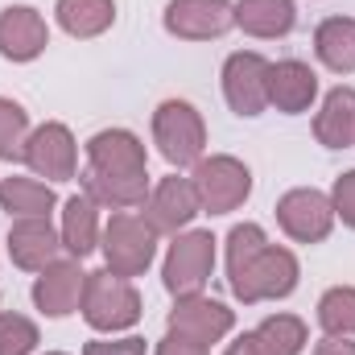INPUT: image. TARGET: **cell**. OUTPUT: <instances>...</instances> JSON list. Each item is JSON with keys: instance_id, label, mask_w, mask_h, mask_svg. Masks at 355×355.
<instances>
[{"instance_id": "1", "label": "cell", "mask_w": 355, "mask_h": 355, "mask_svg": "<svg viewBox=\"0 0 355 355\" xmlns=\"http://www.w3.org/2000/svg\"><path fill=\"white\" fill-rule=\"evenodd\" d=\"M79 310H83L91 331L116 335V331H128V327L141 322V293L128 277H120L112 268H99V272H87Z\"/></svg>"}, {"instance_id": "2", "label": "cell", "mask_w": 355, "mask_h": 355, "mask_svg": "<svg viewBox=\"0 0 355 355\" xmlns=\"http://www.w3.org/2000/svg\"><path fill=\"white\" fill-rule=\"evenodd\" d=\"M99 252H103V265L120 277H141L145 268L153 265V252H157V232L149 227L145 215H132V211H116L103 232H99Z\"/></svg>"}, {"instance_id": "3", "label": "cell", "mask_w": 355, "mask_h": 355, "mask_svg": "<svg viewBox=\"0 0 355 355\" xmlns=\"http://www.w3.org/2000/svg\"><path fill=\"white\" fill-rule=\"evenodd\" d=\"M153 145L178 170L182 166H198L202 149H207V124H202L198 107L186 103V99H166L153 112Z\"/></svg>"}, {"instance_id": "4", "label": "cell", "mask_w": 355, "mask_h": 355, "mask_svg": "<svg viewBox=\"0 0 355 355\" xmlns=\"http://www.w3.org/2000/svg\"><path fill=\"white\" fill-rule=\"evenodd\" d=\"M297 277H302L297 257H293L289 248L265 244V248L248 261V268H244L240 277H232L227 285H232V293H236L244 306H257V302H277V297H289V293L297 289Z\"/></svg>"}, {"instance_id": "5", "label": "cell", "mask_w": 355, "mask_h": 355, "mask_svg": "<svg viewBox=\"0 0 355 355\" xmlns=\"http://www.w3.org/2000/svg\"><path fill=\"white\" fill-rule=\"evenodd\" d=\"M194 194H198V207L207 215H232L236 207H244V198L252 194V170L240 162V157H227V153H215V157H202L194 166Z\"/></svg>"}, {"instance_id": "6", "label": "cell", "mask_w": 355, "mask_h": 355, "mask_svg": "<svg viewBox=\"0 0 355 355\" xmlns=\"http://www.w3.org/2000/svg\"><path fill=\"white\" fill-rule=\"evenodd\" d=\"M215 272V236L211 232H178V240L166 252L162 281L174 297H194L207 289Z\"/></svg>"}, {"instance_id": "7", "label": "cell", "mask_w": 355, "mask_h": 355, "mask_svg": "<svg viewBox=\"0 0 355 355\" xmlns=\"http://www.w3.org/2000/svg\"><path fill=\"white\" fill-rule=\"evenodd\" d=\"M277 223L289 240L297 244H322L335 227V207H331V194L314 190V186H297V190H285L277 198Z\"/></svg>"}, {"instance_id": "8", "label": "cell", "mask_w": 355, "mask_h": 355, "mask_svg": "<svg viewBox=\"0 0 355 355\" xmlns=\"http://www.w3.org/2000/svg\"><path fill=\"white\" fill-rule=\"evenodd\" d=\"M223 99L236 116H261L268 107V58L257 50H236L223 62Z\"/></svg>"}, {"instance_id": "9", "label": "cell", "mask_w": 355, "mask_h": 355, "mask_svg": "<svg viewBox=\"0 0 355 355\" xmlns=\"http://www.w3.org/2000/svg\"><path fill=\"white\" fill-rule=\"evenodd\" d=\"M25 166L46 182H71L75 166H79V145H75L71 128L58 120L37 124L25 141Z\"/></svg>"}, {"instance_id": "10", "label": "cell", "mask_w": 355, "mask_h": 355, "mask_svg": "<svg viewBox=\"0 0 355 355\" xmlns=\"http://www.w3.org/2000/svg\"><path fill=\"white\" fill-rule=\"evenodd\" d=\"M166 33L182 42H211L236 25L232 0H170L166 4Z\"/></svg>"}, {"instance_id": "11", "label": "cell", "mask_w": 355, "mask_h": 355, "mask_svg": "<svg viewBox=\"0 0 355 355\" xmlns=\"http://www.w3.org/2000/svg\"><path fill=\"white\" fill-rule=\"evenodd\" d=\"M87 170L95 174H116V178H145L149 157L137 132L128 128H103L87 141Z\"/></svg>"}, {"instance_id": "12", "label": "cell", "mask_w": 355, "mask_h": 355, "mask_svg": "<svg viewBox=\"0 0 355 355\" xmlns=\"http://www.w3.org/2000/svg\"><path fill=\"white\" fill-rule=\"evenodd\" d=\"M198 211H202V207H198L194 182H190V178H178V174L162 178V182L153 186L149 202H145V219H149V227H153L157 236H178V232H186Z\"/></svg>"}, {"instance_id": "13", "label": "cell", "mask_w": 355, "mask_h": 355, "mask_svg": "<svg viewBox=\"0 0 355 355\" xmlns=\"http://www.w3.org/2000/svg\"><path fill=\"white\" fill-rule=\"evenodd\" d=\"M232 327H236V314H232L223 302L202 297V293H194V297H174V310H170V331H174V335H186V339L211 347V343H219Z\"/></svg>"}, {"instance_id": "14", "label": "cell", "mask_w": 355, "mask_h": 355, "mask_svg": "<svg viewBox=\"0 0 355 355\" xmlns=\"http://www.w3.org/2000/svg\"><path fill=\"white\" fill-rule=\"evenodd\" d=\"M50 46L46 17L29 4H8L0 12V58L8 62H33Z\"/></svg>"}, {"instance_id": "15", "label": "cell", "mask_w": 355, "mask_h": 355, "mask_svg": "<svg viewBox=\"0 0 355 355\" xmlns=\"http://www.w3.org/2000/svg\"><path fill=\"white\" fill-rule=\"evenodd\" d=\"M83 285H87V272H83V265L75 257L71 261H54L50 268H42V277L33 281V306L46 318H67V314L79 310Z\"/></svg>"}, {"instance_id": "16", "label": "cell", "mask_w": 355, "mask_h": 355, "mask_svg": "<svg viewBox=\"0 0 355 355\" xmlns=\"http://www.w3.org/2000/svg\"><path fill=\"white\" fill-rule=\"evenodd\" d=\"M62 236L50 227V219H12L8 227V257L25 272H42L58 261Z\"/></svg>"}, {"instance_id": "17", "label": "cell", "mask_w": 355, "mask_h": 355, "mask_svg": "<svg viewBox=\"0 0 355 355\" xmlns=\"http://www.w3.org/2000/svg\"><path fill=\"white\" fill-rule=\"evenodd\" d=\"M318 99V75L297 62V58H285V62H268V103L285 116H302L310 112V103Z\"/></svg>"}, {"instance_id": "18", "label": "cell", "mask_w": 355, "mask_h": 355, "mask_svg": "<svg viewBox=\"0 0 355 355\" xmlns=\"http://www.w3.org/2000/svg\"><path fill=\"white\" fill-rule=\"evenodd\" d=\"M314 137L327 149H352L355 145V87L327 91V99L314 116Z\"/></svg>"}, {"instance_id": "19", "label": "cell", "mask_w": 355, "mask_h": 355, "mask_svg": "<svg viewBox=\"0 0 355 355\" xmlns=\"http://www.w3.org/2000/svg\"><path fill=\"white\" fill-rule=\"evenodd\" d=\"M58 236H62V248L75 261L91 257L99 248V202L87 198V194H71L62 202V232Z\"/></svg>"}, {"instance_id": "20", "label": "cell", "mask_w": 355, "mask_h": 355, "mask_svg": "<svg viewBox=\"0 0 355 355\" xmlns=\"http://www.w3.org/2000/svg\"><path fill=\"white\" fill-rule=\"evenodd\" d=\"M83 194L95 198L99 207L132 211V207H145L153 190H149V174H145V178H116V174H95V170H83Z\"/></svg>"}, {"instance_id": "21", "label": "cell", "mask_w": 355, "mask_h": 355, "mask_svg": "<svg viewBox=\"0 0 355 355\" xmlns=\"http://www.w3.org/2000/svg\"><path fill=\"white\" fill-rule=\"evenodd\" d=\"M314 54L327 71L352 75L355 71V21L352 17H327L314 29Z\"/></svg>"}, {"instance_id": "22", "label": "cell", "mask_w": 355, "mask_h": 355, "mask_svg": "<svg viewBox=\"0 0 355 355\" xmlns=\"http://www.w3.org/2000/svg\"><path fill=\"white\" fill-rule=\"evenodd\" d=\"M293 21V0H236V25L252 37H285Z\"/></svg>"}, {"instance_id": "23", "label": "cell", "mask_w": 355, "mask_h": 355, "mask_svg": "<svg viewBox=\"0 0 355 355\" xmlns=\"http://www.w3.org/2000/svg\"><path fill=\"white\" fill-rule=\"evenodd\" d=\"M54 207H58V198H54V190L46 182L0 178V211H8L12 219H50Z\"/></svg>"}, {"instance_id": "24", "label": "cell", "mask_w": 355, "mask_h": 355, "mask_svg": "<svg viewBox=\"0 0 355 355\" xmlns=\"http://www.w3.org/2000/svg\"><path fill=\"white\" fill-rule=\"evenodd\" d=\"M54 17L71 37H99L116 21V0H58Z\"/></svg>"}, {"instance_id": "25", "label": "cell", "mask_w": 355, "mask_h": 355, "mask_svg": "<svg viewBox=\"0 0 355 355\" xmlns=\"http://www.w3.org/2000/svg\"><path fill=\"white\" fill-rule=\"evenodd\" d=\"M252 335L265 355H302L306 347V322L297 314H268Z\"/></svg>"}, {"instance_id": "26", "label": "cell", "mask_w": 355, "mask_h": 355, "mask_svg": "<svg viewBox=\"0 0 355 355\" xmlns=\"http://www.w3.org/2000/svg\"><path fill=\"white\" fill-rule=\"evenodd\" d=\"M318 327L327 335H355V285H335L318 297Z\"/></svg>"}, {"instance_id": "27", "label": "cell", "mask_w": 355, "mask_h": 355, "mask_svg": "<svg viewBox=\"0 0 355 355\" xmlns=\"http://www.w3.org/2000/svg\"><path fill=\"white\" fill-rule=\"evenodd\" d=\"M29 141V112L17 99L0 95V162H25Z\"/></svg>"}, {"instance_id": "28", "label": "cell", "mask_w": 355, "mask_h": 355, "mask_svg": "<svg viewBox=\"0 0 355 355\" xmlns=\"http://www.w3.org/2000/svg\"><path fill=\"white\" fill-rule=\"evenodd\" d=\"M42 343L37 322L25 314H0V355H33Z\"/></svg>"}, {"instance_id": "29", "label": "cell", "mask_w": 355, "mask_h": 355, "mask_svg": "<svg viewBox=\"0 0 355 355\" xmlns=\"http://www.w3.org/2000/svg\"><path fill=\"white\" fill-rule=\"evenodd\" d=\"M331 207H335V219H343L355 232V170L335 178V190H331Z\"/></svg>"}, {"instance_id": "30", "label": "cell", "mask_w": 355, "mask_h": 355, "mask_svg": "<svg viewBox=\"0 0 355 355\" xmlns=\"http://www.w3.org/2000/svg\"><path fill=\"white\" fill-rule=\"evenodd\" d=\"M83 355H145V339H91Z\"/></svg>"}, {"instance_id": "31", "label": "cell", "mask_w": 355, "mask_h": 355, "mask_svg": "<svg viewBox=\"0 0 355 355\" xmlns=\"http://www.w3.org/2000/svg\"><path fill=\"white\" fill-rule=\"evenodd\" d=\"M157 355H211V347H202V343H194V339H186V335H166L162 343H157Z\"/></svg>"}, {"instance_id": "32", "label": "cell", "mask_w": 355, "mask_h": 355, "mask_svg": "<svg viewBox=\"0 0 355 355\" xmlns=\"http://www.w3.org/2000/svg\"><path fill=\"white\" fill-rule=\"evenodd\" d=\"M314 355H355V343L347 335H327L314 343Z\"/></svg>"}, {"instance_id": "33", "label": "cell", "mask_w": 355, "mask_h": 355, "mask_svg": "<svg viewBox=\"0 0 355 355\" xmlns=\"http://www.w3.org/2000/svg\"><path fill=\"white\" fill-rule=\"evenodd\" d=\"M223 355H265V352H261V343H257V335L248 331V335H240V339H236V343H232V347H227Z\"/></svg>"}, {"instance_id": "34", "label": "cell", "mask_w": 355, "mask_h": 355, "mask_svg": "<svg viewBox=\"0 0 355 355\" xmlns=\"http://www.w3.org/2000/svg\"><path fill=\"white\" fill-rule=\"evenodd\" d=\"M50 355H62V352H50Z\"/></svg>"}]
</instances>
